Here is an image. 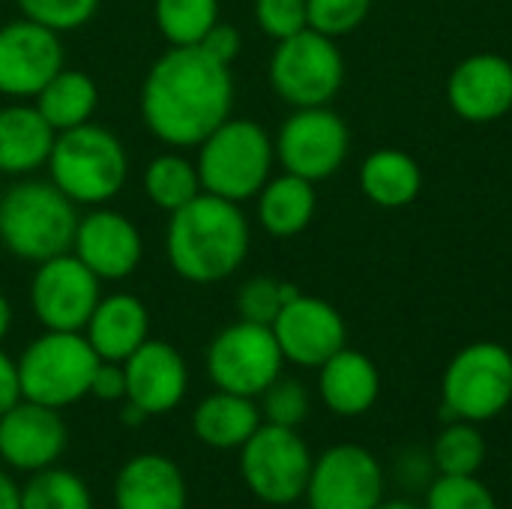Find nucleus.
<instances>
[{"instance_id": "38", "label": "nucleus", "mask_w": 512, "mask_h": 509, "mask_svg": "<svg viewBox=\"0 0 512 509\" xmlns=\"http://www.w3.org/2000/svg\"><path fill=\"white\" fill-rule=\"evenodd\" d=\"M201 48L210 54V57H216L219 63H234L237 60V54H240V48H243V36H240V30L234 27V24H228V21H216L210 30H207V36L201 39Z\"/></svg>"}, {"instance_id": "30", "label": "nucleus", "mask_w": 512, "mask_h": 509, "mask_svg": "<svg viewBox=\"0 0 512 509\" xmlns=\"http://www.w3.org/2000/svg\"><path fill=\"white\" fill-rule=\"evenodd\" d=\"M432 459L444 477H474L486 465V438L474 423L453 420L435 438Z\"/></svg>"}, {"instance_id": "9", "label": "nucleus", "mask_w": 512, "mask_h": 509, "mask_svg": "<svg viewBox=\"0 0 512 509\" xmlns=\"http://www.w3.org/2000/svg\"><path fill=\"white\" fill-rule=\"evenodd\" d=\"M240 474L258 501L285 507L306 495L312 453L297 429L261 423L240 447Z\"/></svg>"}, {"instance_id": "8", "label": "nucleus", "mask_w": 512, "mask_h": 509, "mask_svg": "<svg viewBox=\"0 0 512 509\" xmlns=\"http://www.w3.org/2000/svg\"><path fill=\"white\" fill-rule=\"evenodd\" d=\"M345 60L336 39L306 27L276 45L270 57V84L294 108L330 105L342 90Z\"/></svg>"}, {"instance_id": "28", "label": "nucleus", "mask_w": 512, "mask_h": 509, "mask_svg": "<svg viewBox=\"0 0 512 509\" xmlns=\"http://www.w3.org/2000/svg\"><path fill=\"white\" fill-rule=\"evenodd\" d=\"M144 192L159 210L174 213L204 192L198 165L183 153H159L144 171Z\"/></svg>"}, {"instance_id": "26", "label": "nucleus", "mask_w": 512, "mask_h": 509, "mask_svg": "<svg viewBox=\"0 0 512 509\" xmlns=\"http://www.w3.org/2000/svg\"><path fill=\"white\" fill-rule=\"evenodd\" d=\"M258 198V222L273 237H294L309 228L315 216V183L297 174H279L264 183Z\"/></svg>"}, {"instance_id": "16", "label": "nucleus", "mask_w": 512, "mask_h": 509, "mask_svg": "<svg viewBox=\"0 0 512 509\" xmlns=\"http://www.w3.org/2000/svg\"><path fill=\"white\" fill-rule=\"evenodd\" d=\"M72 255L102 282H114L129 279L138 270L144 243L129 216L102 204L78 219Z\"/></svg>"}, {"instance_id": "12", "label": "nucleus", "mask_w": 512, "mask_h": 509, "mask_svg": "<svg viewBox=\"0 0 512 509\" xmlns=\"http://www.w3.org/2000/svg\"><path fill=\"white\" fill-rule=\"evenodd\" d=\"M99 300L102 279L90 273L72 252L36 264L30 282V306L45 330L84 333Z\"/></svg>"}, {"instance_id": "15", "label": "nucleus", "mask_w": 512, "mask_h": 509, "mask_svg": "<svg viewBox=\"0 0 512 509\" xmlns=\"http://www.w3.org/2000/svg\"><path fill=\"white\" fill-rule=\"evenodd\" d=\"M270 327L282 357L303 369H321L336 351L345 348L348 339L342 315L327 300L306 294H297L291 303H285Z\"/></svg>"}, {"instance_id": "5", "label": "nucleus", "mask_w": 512, "mask_h": 509, "mask_svg": "<svg viewBox=\"0 0 512 509\" xmlns=\"http://www.w3.org/2000/svg\"><path fill=\"white\" fill-rule=\"evenodd\" d=\"M276 159L273 138L249 117H228L198 144L201 189L234 204L255 198L270 180Z\"/></svg>"}, {"instance_id": "7", "label": "nucleus", "mask_w": 512, "mask_h": 509, "mask_svg": "<svg viewBox=\"0 0 512 509\" xmlns=\"http://www.w3.org/2000/svg\"><path fill=\"white\" fill-rule=\"evenodd\" d=\"M447 423H486L504 414L512 402V354L498 342H474L462 348L441 381Z\"/></svg>"}, {"instance_id": "34", "label": "nucleus", "mask_w": 512, "mask_h": 509, "mask_svg": "<svg viewBox=\"0 0 512 509\" xmlns=\"http://www.w3.org/2000/svg\"><path fill=\"white\" fill-rule=\"evenodd\" d=\"M372 12V0H306L309 27L339 39L354 33Z\"/></svg>"}, {"instance_id": "33", "label": "nucleus", "mask_w": 512, "mask_h": 509, "mask_svg": "<svg viewBox=\"0 0 512 509\" xmlns=\"http://www.w3.org/2000/svg\"><path fill=\"white\" fill-rule=\"evenodd\" d=\"M102 0H15L21 18H30L54 33L81 30L96 12Z\"/></svg>"}, {"instance_id": "36", "label": "nucleus", "mask_w": 512, "mask_h": 509, "mask_svg": "<svg viewBox=\"0 0 512 509\" xmlns=\"http://www.w3.org/2000/svg\"><path fill=\"white\" fill-rule=\"evenodd\" d=\"M261 396H264L261 414L273 426L297 429L306 420V414H309V393L294 378H276Z\"/></svg>"}, {"instance_id": "35", "label": "nucleus", "mask_w": 512, "mask_h": 509, "mask_svg": "<svg viewBox=\"0 0 512 509\" xmlns=\"http://www.w3.org/2000/svg\"><path fill=\"white\" fill-rule=\"evenodd\" d=\"M426 509H498L492 489L474 477H438L426 495Z\"/></svg>"}, {"instance_id": "39", "label": "nucleus", "mask_w": 512, "mask_h": 509, "mask_svg": "<svg viewBox=\"0 0 512 509\" xmlns=\"http://www.w3.org/2000/svg\"><path fill=\"white\" fill-rule=\"evenodd\" d=\"M90 393L102 402H120L126 399V372H123V363H108V360H99L96 372H93V381H90Z\"/></svg>"}, {"instance_id": "37", "label": "nucleus", "mask_w": 512, "mask_h": 509, "mask_svg": "<svg viewBox=\"0 0 512 509\" xmlns=\"http://www.w3.org/2000/svg\"><path fill=\"white\" fill-rule=\"evenodd\" d=\"M255 24L276 42L309 27L306 0H255Z\"/></svg>"}, {"instance_id": "10", "label": "nucleus", "mask_w": 512, "mask_h": 509, "mask_svg": "<svg viewBox=\"0 0 512 509\" xmlns=\"http://www.w3.org/2000/svg\"><path fill=\"white\" fill-rule=\"evenodd\" d=\"M282 348L273 336V327L237 321L216 333L207 348V375L216 390L237 396H261L282 375Z\"/></svg>"}, {"instance_id": "2", "label": "nucleus", "mask_w": 512, "mask_h": 509, "mask_svg": "<svg viewBox=\"0 0 512 509\" xmlns=\"http://www.w3.org/2000/svg\"><path fill=\"white\" fill-rule=\"evenodd\" d=\"M249 222L240 204L201 192L174 210L165 231V255L174 273L192 285H213L234 276L249 255Z\"/></svg>"}, {"instance_id": "40", "label": "nucleus", "mask_w": 512, "mask_h": 509, "mask_svg": "<svg viewBox=\"0 0 512 509\" xmlns=\"http://www.w3.org/2000/svg\"><path fill=\"white\" fill-rule=\"evenodd\" d=\"M21 402V381H18V363H12L3 351H0V417Z\"/></svg>"}, {"instance_id": "29", "label": "nucleus", "mask_w": 512, "mask_h": 509, "mask_svg": "<svg viewBox=\"0 0 512 509\" xmlns=\"http://www.w3.org/2000/svg\"><path fill=\"white\" fill-rule=\"evenodd\" d=\"M153 18L168 45H201L219 21V0H153Z\"/></svg>"}, {"instance_id": "45", "label": "nucleus", "mask_w": 512, "mask_h": 509, "mask_svg": "<svg viewBox=\"0 0 512 509\" xmlns=\"http://www.w3.org/2000/svg\"><path fill=\"white\" fill-rule=\"evenodd\" d=\"M0 198H3V195H0Z\"/></svg>"}, {"instance_id": "19", "label": "nucleus", "mask_w": 512, "mask_h": 509, "mask_svg": "<svg viewBox=\"0 0 512 509\" xmlns=\"http://www.w3.org/2000/svg\"><path fill=\"white\" fill-rule=\"evenodd\" d=\"M447 99L468 123L504 117L512 108V63L492 51L465 57L447 81Z\"/></svg>"}, {"instance_id": "31", "label": "nucleus", "mask_w": 512, "mask_h": 509, "mask_svg": "<svg viewBox=\"0 0 512 509\" xmlns=\"http://www.w3.org/2000/svg\"><path fill=\"white\" fill-rule=\"evenodd\" d=\"M21 509H93V498L81 477L51 465L33 471L21 489Z\"/></svg>"}, {"instance_id": "18", "label": "nucleus", "mask_w": 512, "mask_h": 509, "mask_svg": "<svg viewBox=\"0 0 512 509\" xmlns=\"http://www.w3.org/2000/svg\"><path fill=\"white\" fill-rule=\"evenodd\" d=\"M126 372V402L138 405L147 417L174 411L189 387L186 360L168 342L147 339L129 360H123Z\"/></svg>"}, {"instance_id": "22", "label": "nucleus", "mask_w": 512, "mask_h": 509, "mask_svg": "<svg viewBox=\"0 0 512 509\" xmlns=\"http://www.w3.org/2000/svg\"><path fill=\"white\" fill-rule=\"evenodd\" d=\"M57 132L45 123L36 105H3L0 108V174L27 177L48 165Z\"/></svg>"}, {"instance_id": "20", "label": "nucleus", "mask_w": 512, "mask_h": 509, "mask_svg": "<svg viewBox=\"0 0 512 509\" xmlns=\"http://www.w3.org/2000/svg\"><path fill=\"white\" fill-rule=\"evenodd\" d=\"M150 333V312L135 294L102 297L84 327V336L99 360L123 363L129 360Z\"/></svg>"}, {"instance_id": "25", "label": "nucleus", "mask_w": 512, "mask_h": 509, "mask_svg": "<svg viewBox=\"0 0 512 509\" xmlns=\"http://www.w3.org/2000/svg\"><path fill=\"white\" fill-rule=\"evenodd\" d=\"M360 189L372 204L399 210V207H408L417 201V195L423 189V171H420L417 159L408 156L405 150L384 147V150H375L372 156H366V162L360 168Z\"/></svg>"}, {"instance_id": "13", "label": "nucleus", "mask_w": 512, "mask_h": 509, "mask_svg": "<svg viewBox=\"0 0 512 509\" xmlns=\"http://www.w3.org/2000/svg\"><path fill=\"white\" fill-rule=\"evenodd\" d=\"M309 509H378L384 501V471L360 444H336L312 462Z\"/></svg>"}, {"instance_id": "44", "label": "nucleus", "mask_w": 512, "mask_h": 509, "mask_svg": "<svg viewBox=\"0 0 512 509\" xmlns=\"http://www.w3.org/2000/svg\"><path fill=\"white\" fill-rule=\"evenodd\" d=\"M378 509H420V507H414V504H408V501H393V504H378Z\"/></svg>"}, {"instance_id": "27", "label": "nucleus", "mask_w": 512, "mask_h": 509, "mask_svg": "<svg viewBox=\"0 0 512 509\" xmlns=\"http://www.w3.org/2000/svg\"><path fill=\"white\" fill-rule=\"evenodd\" d=\"M33 105L54 132H66V129H75V126H84L93 120V114L99 108V87L84 69L63 66L36 93Z\"/></svg>"}, {"instance_id": "23", "label": "nucleus", "mask_w": 512, "mask_h": 509, "mask_svg": "<svg viewBox=\"0 0 512 509\" xmlns=\"http://www.w3.org/2000/svg\"><path fill=\"white\" fill-rule=\"evenodd\" d=\"M318 390H321L324 405L333 414L360 417L378 402L381 375H378V366L366 354L342 348L321 366Z\"/></svg>"}, {"instance_id": "14", "label": "nucleus", "mask_w": 512, "mask_h": 509, "mask_svg": "<svg viewBox=\"0 0 512 509\" xmlns=\"http://www.w3.org/2000/svg\"><path fill=\"white\" fill-rule=\"evenodd\" d=\"M63 69L60 33L18 18L0 27V96L36 99V93Z\"/></svg>"}, {"instance_id": "42", "label": "nucleus", "mask_w": 512, "mask_h": 509, "mask_svg": "<svg viewBox=\"0 0 512 509\" xmlns=\"http://www.w3.org/2000/svg\"><path fill=\"white\" fill-rule=\"evenodd\" d=\"M9 327H12V306H9V300H6V294L0 291V342L6 339V333H9Z\"/></svg>"}, {"instance_id": "6", "label": "nucleus", "mask_w": 512, "mask_h": 509, "mask_svg": "<svg viewBox=\"0 0 512 509\" xmlns=\"http://www.w3.org/2000/svg\"><path fill=\"white\" fill-rule=\"evenodd\" d=\"M96 366H99V357L90 348L84 333L45 330L24 348L18 360L21 399L39 402L57 411L66 405H75L78 399L90 393Z\"/></svg>"}, {"instance_id": "3", "label": "nucleus", "mask_w": 512, "mask_h": 509, "mask_svg": "<svg viewBox=\"0 0 512 509\" xmlns=\"http://www.w3.org/2000/svg\"><path fill=\"white\" fill-rule=\"evenodd\" d=\"M75 207L51 180H21L0 198V243L33 264L72 252L81 219Z\"/></svg>"}, {"instance_id": "32", "label": "nucleus", "mask_w": 512, "mask_h": 509, "mask_svg": "<svg viewBox=\"0 0 512 509\" xmlns=\"http://www.w3.org/2000/svg\"><path fill=\"white\" fill-rule=\"evenodd\" d=\"M297 294H300V288L291 285V282H279L273 276H252L237 291L240 321H252V324L270 327L276 321V315L282 312V306L291 303Z\"/></svg>"}, {"instance_id": "43", "label": "nucleus", "mask_w": 512, "mask_h": 509, "mask_svg": "<svg viewBox=\"0 0 512 509\" xmlns=\"http://www.w3.org/2000/svg\"><path fill=\"white\" fill-rule=\"evenodd\" d=\"M120 417H123V423H126V426H141V423L147 420V414H144L138 405H132V402H126V405H123V414H120Z\"/></svg>"}, {"instance_id": "24", "label": "nucleus", "mask_w": 512, "mask_h": 509, "mask_svg": "<svg viewBox=\"0 0 512 509\" xmlns=\"http://www.w3.org/2000/svg\"><path fill=\"white\" fill-rule=\"evenodd\" d=\"M261 426V408L249 396H237L228 390H216L198 402L192 414V429L198 441L216 450L243 447L255 429Z\"/></svg>"}, {"instance_id": "1", "label": "nucleus", "mask_w": 512, "mask_h": 509, "mask_svg": "<svg viewBox=\"0 0 512 509\" xmlns=\"http://www.w3.org/2000/svg\"><path fill=\"white\" fill-rule=\"evenodd\" d=\"M234 108L231 66L201 45H171L141 84V117L168 147H198Z\"/></svg>"}, {"instance_id": "21", "label": "nucleus", "mask_w": 512, "mask_h": 509, "mask_svg": "<svg viewBox=\"0 0 512 509\" xmlns=\"http://www.w3.org/2000/svg\"><path fill=\"white\" fill-rule=\"evenodd\" d=\"M117 509H186V480L180 468L156 453L129 459L114 483Z\"/></svg>"}, {"instance_id": "4", "label": "nucleus", "mask_w": 512, "mask_h": 509, "mask_svg": "<svg viewBox=\"0 0 512 509\" xmlns=\"http://www.w3.org/2000/svg\"><path fill=\"white\" fill-rule=\"evenodd\" d=\"M48 174L51 183L75 204L102 207L126 186L129 156L111 129L84 123L57 132L54 150L48 156Z\"/></svg>"}, {"instance_id": "17", "label": "nucleus", "mask_w": 512, "mask_h": 509, "mask_svg": "<svg viewBox=\"0 0 512 509\" xmlns=\"http://www.w3.org/2000/svg\"><path fill=\"white\" fill-rule=\"evenodd\" d=\"M66 447V426L57 408L21 399L0 417V459L18 471L51 468Z\"/></svg>"}, {"instance_id": "11", "label": "nucleus", "mask_w": 512, "mask_h": 509, "mask_svg": "<svg viewBox=\"0 0 512 509\" xmlns=\"http://www.w3.org/2000/svg\"><path fill=\"white\" fill-rule=\"evenodd\" d=\"M273 147L288 174L318 183L345 165L351 135L345 120L330 105L294 108V114L282 123Z\"/></svg>"}, {"instance_id": "41", "label": "nucleus", "mask_w": 512, "mask_h": 509, "mask_svg": "<svg viewBox=\"0 0 512 509\" xmlns=\"http://www.w3.org/2000/svg\"><path fill=\"white\" fill-rule=\"evenodd\" d=\"M0 509H21V489L0 471Z\"/></svg>"}]
</instances>
